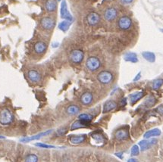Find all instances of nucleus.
<instances>
[{"label": "nucleus", "mask_w": 163, "mask_h": 162, "mask_svg": "<svg viewBox=\"0 0 163 162\" xmlns=\"http://www.w3.org/2000/svg\"><path fill=\"white\" fill-rule=\"evenodd\" d=\"M15 120V116L8 108H4L0 112V124L4 126L9 125Z\"/></svg>", "instance_id": "obj_1"}, {"label": "nucleus", "mask_w": 163, "mask_h": 162, "mask_svg": "<svg viewBox=\"0 0 163 162\" xmlns=\"http://www.w3.org/2000/svg\"><path fill=\"white\" fill-rule=\"evenodd\" d=\"M86 66L88 70H90V71H95L96 70H98L101 66L100 60L98 58L91 56L88 58L86 61Z\"/></svg>", "instance_id": "obj_2"}, {"label": "nucleus", "mask_w": 163, "mask_h": 162, "mask_svg": "<svg viewBox=\"0 0 163 162\" xmlns=\"http://www.w3.org/2000/svg\"><path fill=\"white\" fill-rule=\"evenodd\" d=\"M97 80L102 84H109L112 81L113 74L110 71H101L97 76Z\"/></svg>", "instance_id": "obj_3"}, {"label": "nucleus", "mask_w": 163, "mask_h": 162, "mask_svg": "<svg viewBox=\"0 0 163 162\" xmlns=\"http://www.w3.org/2000/svg\"><path fill=\"white\" fill-rule=\"evenodd\" d=\"M84 53L83 51L80 49H74L71 51L70 53V60L74 64H80L81 63L82 61L84 60Z\"/></svg>", "instance_id": "obj_4"}, {"label": "nucleus", "mask_w": 163, "mask_h": 162, "mask_svg": "<svg viewBox=\"0 0 163 162\" xmlns=\"http://www.w3.org/2000/svg\"><path fill=\"white\" fill-rule=\"evenodd\" d=\"M40 25L46 30H52L55 26V21L51 17H44L40 21Z\"/></svg>", "instance_id": "obj_5"}, {"label": "nucleus", "mask_w": 163, "mask_h": 162, "mask_svg": "<svg viewBox=\"0 0 163 162\" xmlns=\"http://www.w3.org/2000/svg\"><path fill=\"white\" fill-rule=\"evenodd\" d=\"M61 17L62 18L67 21H73V17L71 15V13L69 12V11L68 10V5L67 2L65 0H63L62 3V7H61Z\"/></svg>", "instance_id": "obj_6"}, {"label": "nucleus", "mask_w": 163, "mask_h": 162, "mask_svg": "<svg viewBox=\"0 0 163 162\" xmlns=\"http://www.w3.org/2000/svg\"><path fill=\"white\" fill-rule=\"evenodd\" d=\"M118 28L122 30H127L131 27L132 21L129 17L124 16L118 20Z\"/></svg>", "instance_id": "obj_7"}, {"label": "nucleus", "mask_w": 163, "mask_h": 162, "mask_svg": "<svg viewBox=\"0 0 163 162\" xmlns=\"http://www.w3.org/2000/svg\"><path fill=\"white\" fill-rule=\"evenodd\" d=\"M118 12L115 8H108L104 12V18L107 21H113L117 17Z\"/></svg>", "instance_id": "obj_8"}, {"label": "nucleus", "mask_w": 163, "mask_h": 162, "mask_svg": "<svg viewBox=\"0 0 163 162\" xmlns=\"http://www.w3.org/2000/svg\"><path fill=\"white\" fill-rule=\"evenodd\" d=\"M87 21L89 25L95 26L98 24L99 22L100 21V17L99 15L96 12H91L87 15Z\"/></svg>", "instance_id": "obj_9"}, {"label": "nucleus", "mask_w": 163, "mask_h": 162, "mask_svg": "<svg viewBox=\"0 0 163 162\" xmlns=\"http://www.w3.org/2000/svg\"><path fill=\"white\" fill-rule=\"evenodd\" d=\"M27 77L32 83H39L41 80V74L36 70H30L27 72Z\"/></svg>", "instance_id": "obj_10"}, {"label": "nucleus", "mask_w": 163, "mask_h": 162, "mask_svg": "<svg viewBox=\"0 0 163 162\" xmlns=\"http://www.w3.org/2000/svg\"><path fill=\"white\" fill-rule=\"evenodd\" d=\"M115 139L118 140V141H123L128 139L129 137V133H128V130L126 129H120L117 130L115 133Z\"/></svg>", "instance_id": "obj_11"}, {"label": "nucleus", "mask_w": 163, "mask_h": 162, "mask_svg": "<svg viewBox=\"0 0 163 162\" xmlns=\"http://www.w3.org/2000/svg\"><path fill=\"white\" fill-rule=\"evenodd\" d=\"M157 143V140L155 139H152L150 140H147V139H144V140H142L139 143V145H140V150L141 151H145V150L149 149L151 146H153V145H155L156 143Z\"/></svg>", "instance_id": "obj_12"}, {"label": "nucleus", "mask_w": 163, "mask_h": 162, "mask_svg": "<svg viewBox=\"0 0 163 162\" xmlns=\"http://www.w3.org/2000/svg\"><path fill=\"white\" fill-rule=\"evenodd\" d=\"M34 52H35L37 54L41 55V54H43L46 51L47 45H46V42H43V41H39V42H36L35 45H34Z\"/></svg>", "instance_id": "obj_13"}, {"label": "nucleus", "mask_w": 163, "mask_h": 162, "mask_svg": "<svg viewBox=\"0 0 163 162\" xmlns=\"http://www.w3.org/2000/svg\"><path fill=\"white\" fill-rule=\"evenodd\" d=\"M52 132V130H47L44 133H41L40 134L35 135V136H30V137H25V138H22L21 139V141L22 143H28V142H30L32 140H36V139H40L41 137L45 136L46 135H49V133H51Z\"/></svg>", "instance_id": "obj_14"}, {"label": "nucleus", "mask_w": 163, "mask_h": 162, "mask_svg": "<svg viewBox=\"0 0 163 162\" xmlns=\"http://www.w3.org/2000/svg\"><path fill=\"white\" fill-rule=\"evenodd\" d=\"M86 135H79V136H71L69 138V141L73 145H78L84 143L86 140Z\"/></svg>", "instance_id": "obj_15"}, {"label": "nucleus", "mask_w": 163, "mask_h": 162, "mask_svg": "<svg viewBox=\"0 0 163 162\" xmlns=\"http://www.w3.org/2000/svg\"><path fill=\"white\" fill-rule=\"evenodd\" d=\"M57 2L56 0H47L45 4L46 10L48 12H53L57 9Z\"/></svg>", "instance_id": "obj_16"}, {"label": "nucleus", "mask_w": 163, "mask_h": 162, "mask_svg": "<svg viewBox=\"0 0 163 162\" xmlns=\"http://www.w3.org/2000/svg\"><path fill=\"white\" fill-rule=\"evenodd\" d=\"M116 107H117V103L115 101H112V100L107 101L103 106V113H108V112H111L116 108Z\"/></svg>", "instance_id": "obj_17"}, {"label": "nucleus", "mask_w": 163, "mask_h": 162, "mask_svg": "<svg viewBox=\"0 0 163 162\" xmlns=\"http://www.w3.org/2000/svg\"><path fill=\"white\" fill-rule=\"evenodd\" d=\"M80 102L84 105H90L93 102V95L90 93H84L80 97Z\"/></svg>", "instance_id": "obj_18"}, {"label": "nucleus", "mask_w": 163, "mask_h": 162, "mask_svg": "<svg viewBox=\"0 0 163 162\" xmlns=\"http://www.w3.org/2000/svg\"><path fill=\"white\" fill-rule=\"evenodd\" d=\"M90 125V124L88 123L84 122L81 120H76L72 124L71 126V130H77V129L80 128H85V127H87L88 126Z\"/></svg>", "instance_id": "obj_19"}, {"label": "nucleus", "mask_w": 163, "mask_h": 162, "mask_svg": "<svg viewBox=\"0 0 163 162\" xmlns=\"http://www.w3.org/2000/svg\"><path fill=\"white\" fill-rule=\"evenodd\" d=\"M144 95V93L143 92H137V93H133L131 95H130V100H131V105L135 104L137 101H139L140 99H141Z\"/></svg>", "instance_id": "obj_20"}, {"label": "nucleus", "mask_w": 163, "mask_h": 162, "mask_svg": "<svg viewBox=\"0 0 163 162\" xmlns=\"http://www.w3.org/2000/svg\"><path fill=\"white\" fill-rule=\"evenodd\" d=\"M80 107H78L77 105H69L68 107L66 108V112H67V114L71 116L77 114L80 112Z\"/></svg>", "instance_id": "obj_21"}, {"label": "nucleus", "mask_w": 163, "mask_h": 162, "mask_svg": "<svg viewBox=\"0 0 163 162\" xmlns=\"http://www.w3.org/2000/svg\"><path fill=\"white\" fill-rule=\"evenodd\" d=\"M124 59L126 61H129L132 63H137L138 61L137 55L134 52H128L124 55Z\"/></svg>", "instance_id": "obj_22"}, {"label": "nucleus", "mask_w": 163, "mask_h": 162, "mask_svg": "<svg viewBox=\"0 0 163 162\" xmlns=\"http://www.w3.org/2000/svg\"><path fill=\"white\" fill-rule=\"evenodd\" d=\"M161 134V130L159 129H153L147 131L144 134V138L146 139H148L151 137L153 136H159Z\"/></svg>", "instance_id": "obj_23"}, {"label": "nucleus", "mask_w": 163, "mask_h": 162, "mask_svg": "<svg viewBox=\"0 0 163 162\" xmlns=\"http://www.w3.org/2000/svg\"><path fill=\"white\" fill-rule=\"evenodd\" d=\"M142 56L146 59V61L151 63H153L156 61V55L153 52H142Z\"/></svg>", "instance_id": "obj_24"}, {"label": "nucleus", "mask_w": 163, "mask_h": 162, "mask_svg": "<svg viewBox=\"0 0 163 162\" xmlns=\"http://www.w3.org/2000/svg\"><path fill=\"white\" fill-rule=\"evenodd\" d=\"M71 23H72V22H71V21L65 20V21H63L62 22H61V23L59 24V28L62 30V31L66 32L69 29V28H70Z\"/></svg>", "instance_id": "obj_25"}, {"label": "nucleus", "mask_w": 163, "mask_h": 162, "mask_svg": "<svg viewBox=\"0 0 163 162\" xmlns=\"http://www.w3.org/2000/svg\"><path fill=\"white\" fill-rule=\"evenodd\" d=\"M92 139H93L96 143H103L105 142L104 136L99 133H93Z\"/></svg>", "instance_id": "obj_26"}, {"label": "nucleus", "mask_w": 163, "mask_h": 162, "mask_svg": "<svg viewBox=\"0 0 163 162\" xmlns=\"http://www.w3.org/2000/svg\"><path fill=\"white\" fill-rule=\"evenodd\" d=\"M78 118H79V120H83V121H84V122L90 124V122H91V120H93V117L91 114H85V113H84V114H80V115L78 116Z\"/></svg>", "instance_id": "obj_27"}, {"label": "nucleus", "mask_w": 163, "mask_h": 162, "mask_svg": "<svg viewBox=\"0 0 163 162\" xmlns=\"http://www.w3.org/2000/svg\"><path fill=\"white\" fill-rule=\"evenodd\" d=\"M25 162H38V157L35 154H29L26 157Z\"/></svg>", "instance_id": "obj_28"}, {"label": "nucleus", "mask_w": 163, "mask_h": 162, "mask_svg": "<svg viewBox=\"0 0 163 162\" xmlns=\"http://www.w3.org/2000/svg\"><path fill=\"white\" fill-rule=\"evenodd\" d=\"M156 99L153 95H150L149 97H148V99H146V101L145 102V105L147 106V107H151L156 104Z\"/></svg>", "instance_id": "obj_29"}, {"label": "nucleus", "mask_w": 163, "mask_h": 162, "mask_svg": "<svg viewBox=\"0 0 163 162\" xmlns=\"http://www.w3.org/2000/svg\"><path fill=\"white\" fill-rule=\"evenodd\" d=\"M163 85V80L162 79H158L156 80L153 83V88L154 89H159L160 87Z\"/></svg>", "instance_id": "obj_30"}, {"label": "nucleus", "mask_w": 163, "mask_h": 162, "mask_svg": "<svg viewBox=\"0 0 163 162\" xmlns=\"http://www.w3.org/2000/svg\"><path fill=\"white\" fill-rule=\"evenodd\" d=\"M140 153V148L137 145H134L131 148V155L132 156H137Z\"/></svg>", "instance_id": "obj_31"}, {"label": "nucleus", "mask_w": 163, "mask_h": 162, "mask_svg": "<svg viewBox=\"0 0 163 162\" xmlns=\"http://www.w3.org/2000/svg\"><path fill=\"white\" fill-rule=\"evenodd\" d=\"M35 145L38 146V147L45 148V149H54V148H55V146H54V145H47V144H44V143H36Z\"/></svg>", "instance_id": "obj_32"}, {"label": "nucleus", "mask_w": 163, "mask_h": 162, "mask_svg": "<svg viewBox=\"0 0 163 162\" xmlns=\"http://www.w3.org/2000/svg\"><path fill=\"white\" fill-rule=\"evenodd\" d=\"M134 0H121V2L122 4H124V5H128V4H131V2H133Z\"/></svg>", "instance_id": "obj_33"}, {"label": "nucleus", "mask_w": 163, "mask_h": 162, "mask_svg": "<svg viewBox=\"0 0 163 162\" xmlns=\"http://www.w3.org/2000/svg\"><path fill=\"white\" fill-rule=\"evenodd\" d=\"M156 111L159 112V114H163V105H160V106H159V107L157 108Z\"/></svg>", "instance_id": "obj_34"}, {"label": "nucleus", "mask_w": 163, "mask_h": 162, "mask_svg": "<svg viewBox=\"0 0 163 162\" xmlns=\"http://www.w3.org/2000/svg\"><path fill=\"white\" fill-rule=\"evenodd\" d=\"M58 133H59V135L65 134V133H66V129H65V128L61 129V130H58Z\"/></svg>", "instance_id": "obj_35"}, {"label": "nucleus", "mask_w": 163, "mask_h": 162, "mask_svg": "<svg viewBox=\"0 0 163 162\" xmlns=\"http://www.w3.org/2000/svg\"><path fill=\"white\" fill-rule=\"evenodd\" d=\"M141 78V73H139V74H137V76L135 77V78L134 79V81L135 82V81H137V80H139Z\"/></svg>", "instance_id": "obj_36"}, {"label": "nucleus", "mask_w": 163, "mask_h": 162, "mask_svg": "<svg viewBox=\"0 0 163 162\" xmlns=\"http://www.w3.org/2000/svg\"><path fill=\"white\" fill-rule=\"evenodd\" d=\"M126 104H127V99H126V98H124V99H123L122 100H121V105H122V106H124Z\"/></svg>", "instance_id": "obj_37"}, {"label": "nucleus", "mask_w": 163, "mask_h": 162, "mask_svg": "<svg viewBox=\"0 0 163 162\" xmlns=\"http://www.w3.org/2000/svg\"><path fill=\"white\" fill-rule=\"evenodd\" d=\"M128 162H138L137 159L135 158H130L129 160L128 161Z\"/></svg>", "instance_id": "obj_38"}, {"label": "nucleus", "mask_w": 163, "mask_h": 162, "mask_svg": "<svg viewBox=\"0 0 163 162\" xmlns=\"http://www.w3.org/2000/svg\"><path fill=\"white\" fill-rule=\"evenodd\" d=\"M122 152H121V153H116L115 154V155L116 156H118V157H119L120 158H122Z\"/></svg>", "instance_id": "obj_39"}, {"label": "nucleus", "mask_w": 163, "mask_h": 162, "mask_svg": "<svg viewBox=\"0 0 163 162\" xmlns=\"http://www.w3.org/2000/svg\"><path fill=\"white\" fill-rule=\"evenodd\" d=\"M161 31L163 32V29H161Z\"/></svg>", "instance_id": "obj_40"}, {"label": "nucleus", "mask_w": 163, "mask_h": 162, "mask_svg": "<svg viewBox=\"0 0 163 162\" xmlns=\"http://www.w3.org/2000/svg\"><path fill=\"white\" fill-rule=\"evenodd\" d=\"M58 1H60V0H58Z\"/></svg>", "instance_id": "obj_41"}]
</instances>
